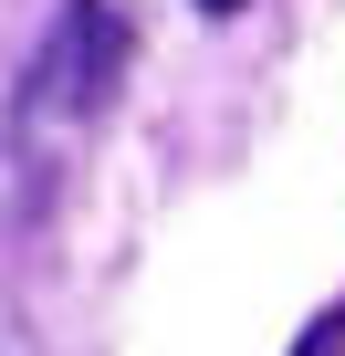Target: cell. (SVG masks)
I'll return each mask as SVG.
<instances>
[{"label":"cell","instance_id":"1","mask_svg":"<svg viewBox=\"0 0 345 356\" xmlns=\"http://www.w3.org/2000/svg\"><path fill=\"white\" fill-rule=\"evenodd\" d=\"M105 74H115V22L94 11V0H74L42 74H32V115H94L105 105Z\"/></svg>","mask_w":345,"mask_h":356},{"label":"cell","instance_id":"2","mask_svg":"<svg viewBox=\"0 0 345 356\" xmlns=\"http://www.w3.org/2000/svg\"><path fill=\"white\" fill-rule=\"evenodd\" d=\"M293 356H345V304H324V314L293 335Z\"/></svg>","mask_w":345,"mask_h":356},{"label":"cell","instance_id":"3","mask_svg":"<svg viewBox=\"0 0 345 356\" xmlns=\"http://www.w3.org/2000/svg\"><path fill=\"white\" fill-rule=\"evenodd\" d=\"M199 11H210V22H230V11H241V0H199Z\"/></svg>","mask_w":345,"mask_h":356}]
</instances>
